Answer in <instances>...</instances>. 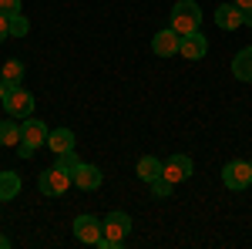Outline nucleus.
Returning <instances> with one entry per match:
<instances>
[{"label":"nucleus","instance_id":"1","mask_svg":"<svg viewBox=\"0 0 252 249\" xmlns=\"http://www.w3.org/2000/svg\"><path fill=\"white\" fill-rule=\"evenodd\" d=\"M101 226H104V236H101V249H118L125 246V239H128V232H131V215L128 212H108L104 219H101Z\"/></svg>","mask_w":252,"mask_h":249},{"label":"nucleus","instance_id":"2","mask_svg":"<svg viewBox=\"0 0 252 249\" xmlns=\"http://www.w3.org/2000/svg\"><path fill=\"white\" fill-rule=\"evenodd\" d=\"M47 135H51V128H47L40 118H24V121H20V148H17V155L20 158H31L40 145H47Z\"/></svg>","mask_w":252,"mask_h":249},{"label":"nucleus","instance_id":"3","mask_svg":"<svg viewBox=\"0 0 252 249\" xmlns=\"http://www.w3.org/2000/svg\"><path fill=\"white\" fill-rule=\"evenodd\" d=\"M172 31L178 34H192V31H202V7L195 0H178L172 7Z\"/></svg>","mask_w":252,"mask_h":249},{"label":"nucleus","instance_id":"4","mask_svg":"<svg viewBox=\"0 0 252 249\" xmlns=\"http://www.w3.org/2000/svg\"><path fill=\"white\" fill-rule=\"evenodd\" d=\"M3 111H7V118H14V121H24V118L34 115V95L31 91H24L20 84H14V88H7V95H3Z\"/></svg>","mask_w":252,"mask_h":249},{"label":"nucleus","instance_id":"5","mask_svg":"<svg viewBox=\"0 0 252 249\" xmlns=\"http://www.w3.org/2000/svg\"><path fill=\"white\" fill-rule=\"evenodd\" d=\"M222 182H225V189H232V192L249 189V185H252V165H249V162H242V158L225 162V169H222Z\"/></svg>","mask_w":252,"mask_h":249},{"label":"nucleus","instance_id":"6","mask_svg":"<svg viewBox=\"0 0 252 249\" xmlns=\"http://www.w3.org/2000/svg\"><path fill=\"white\" fill-rule=\"evenodd\" d=\"M71 185H74V182H71V172H64V169H58V165L44 169L40 178H37V189L44 192V195H64Z\"/></svg>","mask_w":252,"mask_h":249},{"label":"nucleus","instance_id":"7","mask_svg":"<svg viewBox=\"0 0 252 249\" xmlns=\"http://www.w3.org/2000/svg\"><path fill=\"white\" fill-rule=\"evenodd\" d=\"M101 236H104V226H101V219L97 215H78L74 219V239L84 243V246H97L101 243Z\"/></svg>","mask_w":252,"mask_h":249},{"label":"nucleus","instance_id":"8","mask_svg":"<svg viewBox=\"0 0 252 249\" xmlns=\"http://www.w3.org/2000/svg\"><path fill=\"white\" fill-rule=\"evenodd\" d=\"M71 182H74L78 189L91 192V189H101L104 175H101V169L91 165V162H78V165H74V172H71Z\"/></svg>","mask_w":252,"mask_h":249},{"label":"nucleus","instance_id":"9","mask_svg":"<svg viewBox=\"0 0 252 249\" xmlns=\"http://www.w3.org/2000/svg\"><path fill=\"white\" fill-rule=\"evenodd\" d=\"M192 172H195V165H192L189 155H172V158L165 162V172H161V175H165L172 185H178V182H189Z\"/></svg>","mask_w":252,"mask_h":249},{"label":"nucleus","instance_id":"10","mask_svg":"<svg viewBox=\"0 0 252 249\" xmlns=\"http://www.w3.org/2000/svg\"><path fill=\"white\" fill-rule=\"evenodd\" d=\"M178 54L185 61H202L209 54V40L202 31H192V34H182V47H178Z\"/></svg>","mask_w":252,"mask_h":249},{"label":"nucleus","instance_id":"11","mask_svg":"<svg viewBox=\"0 0 252 249\" xmlns=\"http://www.w3.org/2000/svg\"><path fill=\"white\" fill-rule=\"evenodd\" d=\"M178 47H182V34L172 31V27L158 31L155 37H152V51H155L158 58H175V54H178Z\"/></svg>","mask_w":252,"mask_h":249},{"label":"nucleus","instance_id":"12","mask_svg":"<svg viewBox=\"0 0 252 249\" xmlns=\"http://www.w3.org/2000/svg\"><path fill=\"white\" fill-rule=\"evenodd\" d=\"M47 148H51L54 155L74 152V148H78V138H74L71 128H51V135H47Z\"/></svg>","mask_w":252,"mask_h":249},{"label":"nucleus","instance_id":"13","mask_svg":"<svg viewBox=\"0 0 252 249\" xmlns=\"http://www.w3.org/2000/svg\"><path fill=\"white\" fill-rule=\"evenodd\" d=\"M215 24H219L222 31H235V27H242V7H235L232 0L222 3V7L215 10Z\"/></svg>","mask_w":252,"mask_h":249},{"label":"nucleus","instance_id":"14","mask_svg":"<svg viewBox=\"0 0 252 249\" xmlns=\"http://www.w3.org/2000/svg\"><path fill=\"white\" fill-rule=\"evenodd\" d=\"M135 172H138V178H141V182H148V185H152L155 178H161V172H165V162H158L155 155H145V158L138 162Z\"/></svg>","mask_w":252,"mask_h":249},{"label":"nucleus","instance_id":"15","mask_svg":"<svg viewBox=\"0 0 252 249\" xmlns=\"http://www.w3.org/2000/svg\"><path fill=\"white\" fill-rule=\"evenodd\" d=\"M232 74L239 77V81L252 84V47H242V51L232 58Z\"/></svg>","mask_w":252,"mask_h":249},{"label":"nucleus","instance_id":"16","mask_svg":"<svg viewBox=\"0 0 252 249\" xmlns=\"http://www.w3.org/2000/svg\"><path fill=\"white\" fill-rule=\"evenodd\" d=\"M20 195V175L17 172H0V202H10Z\"/></svg>","mask_w":252,"mask_h":249},{"label":"nucleus","instance_id":"17","mask_svg":"<svg viewBox=\"0 0 252 249\" xmlns=\"http://www.w3.org/2000/svg\"><path fill=\"white\" fill-rule=\"evenodd\" d=\"M0 77H3V84H7V88L20 84V81H24V61H17V58L3 61V71H0Z\"/></svg>","mask_w":252,"mask_h":249},{"label":"nucleus","instance_id":"18","mask_svg":"<svg viewBox=\"0 0 252 249\" xmlns=\"http://www.w3.org/2000/svg\"><path fill=\"white\" fill-rule=\"evenodd\" d=\"M0 145H20V125L14 118L0 121Z\"/></svg>","mask_w":252,"mask_h":249},{"label":"nucleus","instance_id":"19","mask_svg":"<svg viewBox=\"0 0 252 249\" xmlns=\"http://www.w3.org/2000/svg\"><path fill=\"white\" fill-rule=\"evenodd\" d=\"M27 31H31V20L24 17V14H14L10 17V37H24Z\"/></svg>","mask_w":252,"mask_h":249},{"label":"nucleus","instance_id":"20","mask_svg":"<svg viewBox=\"0 0 252 249\" xmlns=\"http://www.w3.org/2000/svg\"><path fill=\"white\" fill-rule=\"evenodd\" d=\"M152 195H155V199H168V195H172V182H168L165 175L155 178V182H152Z\"/></svg>","mask_w":252,"mask_h":249},{"label":"nucleus","instance_id":"21","mask_svg":"<svg viewBox=\"0 0 252 249\" xmlns=\"http://www.w3.org/2000/svg\"><path fill=\"white\" fill-rule=\"evenodd\" d=\"M81 158L74 152H64V155H58V162H54V165H58V169H64V172H74V165H78Z\"/></svg>","mask_w":252,"mask_h":249},{"label":"nucleus","instance_id":"22","mask_svg":"<svg viewBox=\"0 0 252 249\" xmlns=\"http://www.w3.org/2000/svg\"><path fill=\"white\" fill-rule=\"evenodd\" d=\"M0 14H3V17L20 14V0H0Z\"/></svg>","mask_w":252,"mask_h":249},{"label":"nucleus","instance_id":"23","mask_svg":"<svg viewBox=\"0 0 252 249\" xmlns=\"http://www.w3.org/2000/svg\"><path fill=\"white\" fill-rule=\"evenodd\" d=\"M7 37H10V17H3V14H0V44H3Z\"/></svg>","mask_w":252,"mask_h":249},{"label":"nucleus","instance_id":"24","mask_svg":"<svg viewBox=\"0 0 252 249\" xmlns=\"http://www.w3.org/2000/svg\"><path fill=\"white\" fill-rule=\"evenodd\" d=\"M242 24H246V27H252V7H249V10H242Z\"/></svg>","mask_w":252,"mask_h":249},{"label":"nucleus","instance_id":"25","mask_svg":"<svg viewBox=\"0 0 252 249\" xmlns=\"http://www.w3.org/2000/svg\"><path fill=\"white\" fill-rule=\"evenodd\" d=\"M232 3H235V7H242V10H249V7H252V0H232Z\"/></svg>","mask_w":252,"mask_h":249},{"label":"nucleus","instance_id":"26","mask_svg":"<svg viewBox=\"0 0 252 249\" xmlns=\"http://www.w3.org/2000/svg\"><path fill=\"white\" fill-rule=\"evenodd\" d=\"M3 95H7V84H3V77H0V101H3Z\"/></svg>","mask_w":252,"mask_h":249},{"label":"nucleus","instance_id":"27","mask_svg":"<svg viewBox=\"0 0 252 249\" xmlns=\"http://www.w3.org/2000/svg\"><path fill=\"white\" fill-rule=\"evenodd\" d=\"M10 246V239H7V236H0V249H7Z\"/></svg>","mask_w":252,"mask_h":249},{"label":"nucleus","instance_id":"28","mask_svg":"<svg viewBox=\"0 0 252 249\" xmlns=\"http://www.w3.org/2000/svg\"><path fill=\"white\" fill-rule=\"evenodd\" d=\"M249 165H252V162H249Z\"/></svg>","mask_w":252,"mask_h":249}]
</instances>
